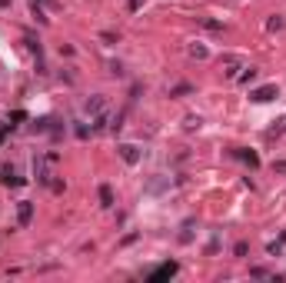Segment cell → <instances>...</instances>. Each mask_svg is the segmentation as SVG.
<instances>
[{
	"label": "cell",
	"instance_id": "obj_1",
	"mask_svg": "<svg viewBox=\"0 0 286 283\" xmlns=\"http://www.w3.org/2000/svg\"><path fill=\"white\" fill-rule=\"evenodd\" d=\"M236 70H247V60H243L240 54H227L223 60H220V74H223V77H229V80H233V77H236Z\"/></svg>",
	"mask_w": 286,
	"mask_h": 283
},
{
	"label": "cell",
	"instance_id": "obj_2",
	"mask_svg": "<svg viewBox=\"0 0 286 283\" xmlns=\"http://www.w3.org/2000/svg\"><path fill=\"white\" fill-rule=\"evenodd\" d=\"M273 97H276V87H260V90H253V94H249V100L267 103V100H273Z\"/></svg>",
	"mask_w": 286,
	"mask_h": 283
},
{
	"label": "cell",
	"instance_id": "obj_3",
	"mask_svg": "<svg viewBox=\"0 0 286 283\" xmlns=\"http://www.w3.org/2000/svg\"><path fill=\"white\" fill-rule=\"evenodd\" d=\"M176 273V263H163V266H156L150 273V280H167V277H173Z\"/></svg>",
	"mask_w": 286,
	"mask_h": 283
},
{
	"label": "cell",
	"instance_id": "obj_4",
	"mask_svg": "<svg viewBox=\"0 0 286 283\" xmlns=\"http://www.w3.org/2000/svg\"><path fill=\"white\" fill-rule=\"evenodd\" d=\"M120 157H123L127 163H136V160H140V150H136L133 143H123V147H120Z\"/></svg>",
	"mask_w": 286,
	"mask_h": 283
},
{
	"label": "cell",
	"instance_id": "obj_5",
	"mask_svg": "<svg viewBox=\"0 0 286 283\" xmlns=\"http://www.w3.org/2000/svg\"><path fill=\"white\" fill-rule=\"evenodd\" d=\"M0 180H3V183H14V187H17V183H20V177H17V173H14V167H7V163L0 167Z\"/></svg>",
	"mask_w": 286,
	"mask_h": 283
},
{
	"label": "cell",
	"instance_id": "obj_6",
	"mask_svg": "<svg viewBox=\"0 0 286 283\" xmlns=\"http://www.w3.org/2000/svg\"><path fill=\"white\" fill-rule=\"evenodd\" d=\"M30 217H34V203H27V200H23V203H20V223L27 226V223H30Z\"/></svg>",
	"mask_w": 286,
	"mask_h": 283
},
{
	"label": "cell",
	"instance_id": "obj_7",
	"mask_svg": "<svg viewBox=\"0 0 286 283\" xmlns=\"http://www.w3.org/2000/svg\"><path fill=\"white\" fill-rule=\"evenodd\" d=\"M100 200H103V207H110V203H114V193H110V187H100Z\"/></svg>",
	"mask_w": 286,
	"mask_h": 283
},
{
	"label": "cell",
	"instance_id": "obj_8",
	"mask_svg": "<svg viewBox=\"0 0 286 283\" xmlns=\"http://www.w3.org/2000/svg\"><path fill=\"white\" fill-rule=\"evenodd\" d=\"M240 157H243V160H247L249 167H256V163H260V160H256V153H249V150H243V153H240Z\"/></svg>",
	"mask_w": 286,
	"mask_h": 283
},
{
	"label": "cell",
	"instance_id": "obj_9",
	"mask_svg": "<svg viewBox=\"0 0 286 283\" xmlns=\"http://www.w3.org/2000/svg\"><path fill=\"white\" fill-rule=\"evenodd\" d=\"M253 77H256V70H253V67H247V74H240V80H243V83H249Z\"/></svg>",
	"mask_w": 286,
	"mask_h": 283
}]
</instances>
